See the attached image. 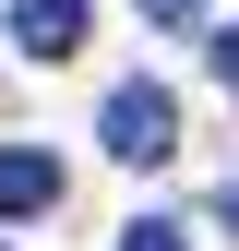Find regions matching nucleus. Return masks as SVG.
Returning <instances> with one entry per match:
<instances>
[{
  "instance_id": "f257e3e1",
  "label": "nucleus",
  "mask_w": 239,
  "mask_h": 251,
  "mask_svg": "<svg viewBox=\"0 0 239 251\" xmlns=\"http://www.w3.org/2000/svg\"><path fill=\"white\" fill-rule=\"evenodd\" d=\"M96 132H108V155H120V168H167V144H179V108H167V84H120Z\"/></svg>"
},
{
  "instance_id": "f03ea898",
  "label": "nucleus",
  "mask_w": 239,
  "mask_h": 251,
  "mask_svg": "<svg viewBox=\"0 0 239 251\" xmlns=\"http://www.w3.org/2000/svg\"><path fill=\"white\" fill-rule=\"evenodd\" d=\"M84 24H96V0H12V48L24 60H72Z\"/></svg>"
},
{
  "instance_id": "7ed1b4c3",
  "label": "nucleus",
  "mask_w": 239,
  "mask_h": 251,
  "mask_svg": "<svg viewBox=\"0 0 239 251\" xmlns=\"http://www.w3.org/2000/svg\"><path fill=\"white\" fill-rule=\"evenodd\" d=\"M60 203V155L48 144H0V215H48Z\"/></svg>"
},
{
  "instance_id": "20e7f679",
  "label": "nucleus",
  "mask_w": 239,
  "mask_h": 251,
  "mask_svg": "<svg viewBox=\"0 0 239 251\" xmlns=\"http://www.w3.org/2000/svg\"><path fill=\"white\" fill-rule=\"evenodd\" d=\"M120 251H179V215H132V227H120Z\"/></svg>"
},
{
  "instance_id": "39448f33",
  "label": "nucleus",
  "mask_w": 239,
  "mask_h": 251,
  "mask_svg": "<svg viewBox=\"0 0 239 251\" xmlns=\"http://www.w3.org/2000/svg\"><path fill=\"white\" fill-rule=\"evenodd\" d=\"M203 60H215V72L239 84V24H215V36H203Z\"/></svg>"
},
{
  "instance_id": "423d86ee",
  "label": "nucleus",
  "mask_w": 239,
  "mask_h": 251,
  "mask_svg": "<svg viewBox=\"0 0 239 251\" xmlns=\"http://www.w3.org/2000/svg\"><path fill=\"white\" fill-rule=\"evenodd\" d=\"M143 12H156V24H203V0H143Z\"/></svg>"
},
{
  "instance_id": "0eeeda50",
  "label": "nucleus",
  "mask_w": 239,
  "mask_h": 251,
  "mask_svg": "<svg viewBox=\"0 0 239 251\" xmlns=\"http://www.w3.org/2000/svg\"><path fill=\"white\" fill-rule=\"evenodd\" d=\"M215 227H227V239H239V179H227V192H215Z\"/></svg>"
}]
</instances>
